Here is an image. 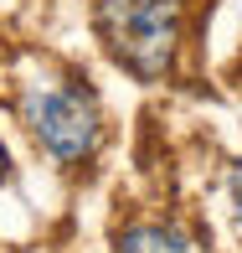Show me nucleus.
Segmentation results:
<instances>
[{"instance_id":"nucleus-1","label":"nucleus","mask_w":242,"mask_h":253,"mask_svg":"<svg viewBox=\"0 0 242 253\" xmlns=\"http://www.w3.org/2000/svg\"><path fill=\"white\" fill-rule=\"evenodd\" d=\"M98 37L134 78L155 83L175 62L180 0H98Z\"/></svg>"},{"instance_id":"nucleus-3","label":"nucleus","mask_w":242,"mask_h":253,"mask_svg":"<svg viewBox=\"0 0 242 253\" xmlns=\"http://www.w3.org/2000/svg\"><path fill=\"white\" fill-rule=\"evenodd\" d=\"M119 253H191L186 238L175 227H160V222H144V227H129L119 238Z\"/></svg>"},{"instance_id":"nucleus-5","label":"nucleus","mask_w":242,"mask_h":253,"mask_svg":"<svg viewBox=\"0 0 242 253\" xmlns=\"http://www.w3.org/2000/svg\"><path fill=\"white\" fill-rule=\"evenodd\" d=\"M5 166H10V160H5V145H0V181H5Z\"/></svg>"},{"instance_id":"nucleus-2","label":"nucleus","mask_w":242,"mask_h":253,"mask_svg":"<svg viewBox=\"0 0 242 253\" xmlns=\"http://www.w3.org/2000/svg\"><path fill=\"white\" fill-rule=\"evenodd\" d=\"M26 124L41 140V150L52 160H62V166L93 155V145H98V109H93V98L77 93V88L31 93L26 98Z\"/></svg>"},{"instance_id":"nucleus-4","label":"nucleus","mask_w":242,"mask_h":253,"mask_svg":"<svg viewBox=\"0 0 242 253\" xmlns=\"http://www.w3.org/2000/svg\"><path fill=\"white\" fill-rule=\"evenodd\" d=\"M227 186H232V207H237V233H242V160L232 166V181H227Z\"/></svg>"}]
</instances>
